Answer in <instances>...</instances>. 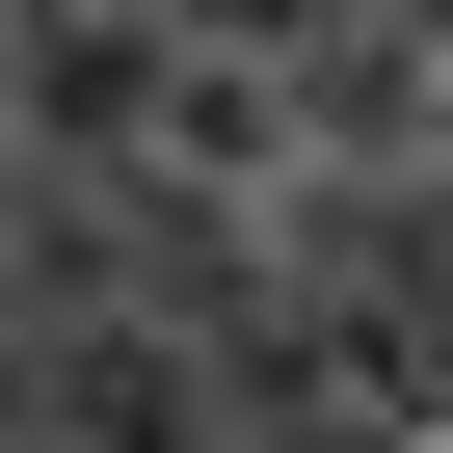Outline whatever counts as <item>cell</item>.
<instances>
[{"label": "cell", "instance_id": "cell-3", "mask_svg": "<svg viewBox=\"0 0 453 453\" xmlns=\"http://www.w3.org/2000/svg\"><path fill=\"white\" fill-rule=\"evenodd\" d=\"M160 27H187V54H320L347 0H160Z\"/></svg>", "mask_w": 453, "mask_h": 453}, {"label": "cell", "instance_id": "cell-4", "mask_svg": "<svg viewBox=\"0 0 453 453\" xmlns=\"http://www.w3.org/2000/svg\"><path fill=\"white\" fill-rule=\"evenodd\" d=\"M0 453H27V426H0Z\"/></svg>", "mask_w": 453, "mask_h": 453}, {"label": "cell", "instance_id": "cell-2", "mask_svg": "<svg viewBox=\"0 0 453 453\" xmlns=\"http://www.w3.org/2000/svg\"><path fill=\"white\" fill-rule=\"evenodd\" d=\"M294 81V160H453V54L400 27V0H347L320 54H267Z\"/></svg>", "mask_w": 453, "mask_h": 453}, {"label": "cell", "instance_id": "cell-1", "mask_svg": "<svg viewBox=\"0 0 453 453\" xmlns=\"http://www.w3.org/2000/svg\"><path fill=\"white\" fill-rule=\"evenodd\" d=\"M160 54H187V27H160V0H0V107H27V134H54V187L160 134Z\"/></svg>", "mask_w": 453, "mask_h": 453}]
</instances>
